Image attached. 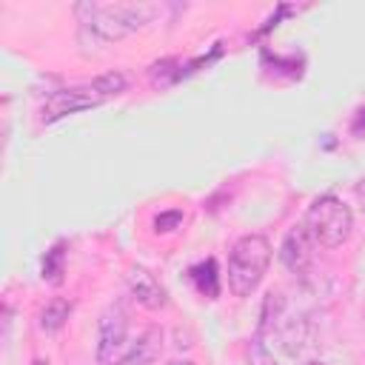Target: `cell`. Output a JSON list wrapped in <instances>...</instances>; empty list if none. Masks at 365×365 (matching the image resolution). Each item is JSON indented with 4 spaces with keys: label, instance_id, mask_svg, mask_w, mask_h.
<instances>
[{
    "label": "cell",
    "instance_id": "6da1fadb",
    "mask_svg": "<svg viewBox=\"0 0 365 365\" xmlns=\"http://www.w3.org/2000/svg\"><path fill=\"white\" fill-rule=\"evenodd\" d=\"M271 265V242L262 234H245L228 254V288L234 297H251Z\"/></svg>",
    "mask_w": 365,
    "mask_h": 365
},
{
    "label": "cell",
    "instance_id": "7a4b0ae2",
    "mask_svg": "<svg viewBox=\"0 0 365 365\" xmlns=\"http://www.w3.org/2000/svg\"><path fill=\"white\" fill-rule=\"evenodd\" d=\"M80 14H88L83 20L86 29H91L100 40H120L137 29H143L145 23L154 20L157 9L145 6V3H114V6H97V3H86L77 6Z\"/></svg>",
    "mask_w": 365,
    "mask_h": 365
},
{
    "label": "cell",
    "instance_id": "3957f363",
    "mask_svg": "<svg viewBox=\"0 0 365 365\" xmlns=\"http://www.w3.org/2000/svg\"><path fill=\"white\" fill-rule=\"evenodd\" d=\"M125 88V77L120 71L114 74H103L97 77L94 83L88 86H74V88H63V91H54L46 106H43V120L46 123H54L66 114H74V111H83V108H91V106H100L103 100L120 94Z\"/></svg>",
    "mask_w": 365,
    "mask_h": 365
},
{
    "label": "cell",
    "instance_id": "277c9868",
    "mask_svg": "<svg viewBox=\"0 0 365 365\" xmlns=\"http://www.w3.org/2000/svg\"><path fill=\"white\" fill-rule=\"evenodd\" d=\"M302 225L308 228V234L314 237L317 245L336 248V245H342V242L351 237L354 214H351V208H348L339 197L322 194V197H317V200L308 205Z\"/></svg>",
    "mask_w": 365,
    "mask_h": 365
},
{
    "label": "cell",
    "instance_id": "5b68a950",
    "mask_svg": "<svg viewBox=\"0 0 365 365\" xmlns=\"http://www.w3.org/2000/svg\"><path fill=\"white\" fill-rule=\"evenodd\" d=\"M134 339L128 336V319L120 305H111L100 317L97 328V365H125Z\"/></svg>",
    "mask_w": 365,
    "mask_h": 365
},
{
    "label": "cell",
    "instance_id": "8992f818",
    "mask_svg": "<svg viewBox=\"0 0 365 365\" xmlns=\"http://www.w3.org/2000/svg\"><path fill=\"white\" fill-rule=\"evenodd\" d=\"M314 248H317L314 237H311L308 228L299 222V225H294V228L285 234L282 248H279V259L285 262L288 271H294V274H305L308 265L314 262Z\"/></svg>",
    "mask_w": 365,
    "mask_h": 365
},
{
    "label": "cell",
    "instance_id": "52a82bcc",
    "mask_svg": "<svg viewBox=\"0 0 365 365\" xmlns=\"http://www.w3.org/2000/svg\"><path fill=\"white\" fill-rule=\"evenodd\" d=\"M125 282H128L131 297H134L140 305H145V308H151V311L168 305V294H165L163 282H160L148 268H143V265H131V268L125 271Z\"/></svg>",
    "mask_w": 365,
    "mask_h": 365
},
{
    "label": "cell",
    "instance_id": "ba28073f",
    "mask_svg": "<svg viewBox=\"0 0 365 365\" xmlns=\"http://www.w3.org/2000/svg\"><path fill=\"white\" fill-rule=\"evenodd\" d=\"M160 351H163V331L160 328H145L131 345L128 365H148L160 356Z\"/></svg>",
    "mask_w": 365,
    "mask_h": 365
},
{
    "label": "cell",
    "instance_id": "9c48e42d",
    "mask_svg": "<svg viewBox=\"0 0 365 365\" xmlns=\"http://www.w3.org/2000/svg\"><path fill=\"white\" fill-rule=\"evenodd\" d=\"M71 299H66V297H54V299H48L43 308H40V328L46 331V334H54V331H60L63 325H66V319H68V314H71Z\"/></svg>",
    "mask_w": 365,
    "mask_h": 365
},
{
    "label": "cell",
    "instance_id": "30bf717a",
    "mask_svg": "<svg viewBox=\"0 0 365 365\" xmlns=\"http://www.w3.org/2000/svg\"><path fill=\"white\" fill-rule=\"evenodd\" d=\"M191 279H194V285H197L200 294H205L211 299L220 294V277H217V262L214 259H205V262L194 265L191 268Z\"/></svg>",
    "mask_w": 365,
    "mask_h": 365
},
{
    "label": "cell",
    "instance_id": "8fae6325",
    "mask_svg": "<svg viewBox=\"0 0 365 365\" xmlns=\"http://www.w3.org/2000/svg\"><path fill=\"white\" fill-rule=\"evenodd\" d=\"M63 262H66V245L63 242H57L51 251H46V257H43V279H48V282H60L63 279Z\"/></svg>",
    "mask_w": 365,
    "mask_h": 365
},
{
    "label": "cell",
    "instance_id": "7c38bea8",
    "mask_svg": "<svg viewBox=\"0 0 365 365\" xmlns=\"http://www.w3.org/2000/svg\"><path fill=\"white\" fill-rule=\"evenodd\" d=\"M248 365H277L274 354L262 345V339H254V342L248 345Z\"/></svg>",
    "mask_w": 365,
    "mask_h": 365
},
{
    "label": "cell",
    "instance_id": "4fadbf2b",
    "mask_svg": "<svg viewBox=\"0 0 365 365\" xmlns=\"http://www.w3.org/2000/svg\"><path fill=\"white\" fill-rule=\"evenodd\" d=\"M182 222V211H163L154 217V231H174L177 225Z\"/></svg>",
    "mask_w": 365,
    "mask_h": 365
},
{
    "label": "cell",
    "instance_id": "5bb4252c",
    "mask_svg": "<svg viewBox=\"0 0 365 365\" xmlns=\"http://www.w3.org/2000/svg\"><path fill=\"white\" fill-rule=\"evenodd\" d=\"M168 365H194V362H188V359H171Z\"/></svg>",
    "mask_w": 365,
    "mask_h": 365
},
{
    "label": "cell",
    "instance_id": "9a60e30c",
    "mask_svg": "<svg viewBox=\"0 0 365 365\" xmlns=\"http://www.w3.org/2000/svg\"><path fill=\"white\" fill-rule=\"evenodd\" d=\"M31 365H48V359H34Z\"/></svg>",
    "mask_w": 365,
    "mask_h": 365
},
{
    "label": "cell",
    "instance_id": "2e32d148",
    "mask_svg": "<svg viewBox=\"0 0 365 365\" xmlns=\"http://www.w3.org/2000/svg\"><path fill=\"white\" fill-rule=\"evenodd\" d=\"M305 365H325V362H319V359H308Z\"/></svg>",
    "mask_w": 365,
    "mask_h": 365
}]
</instances>
